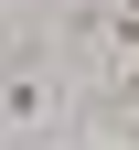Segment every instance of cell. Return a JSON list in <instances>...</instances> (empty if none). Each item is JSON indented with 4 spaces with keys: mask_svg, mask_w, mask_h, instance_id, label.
Listing matches in <instances>:
<instances>
[{
    "mask_svg": "<svg viewBox=\"0 0 139 150\" xmlns=\"http://www.w3.org/2000/svg\"><path fill=\"white\" fill-rule=\"evenodd\" d=\"M0 118H22V129H32V118H43V86H32V75H11V86H0Z\"/></svg>",
    "mask_w": 139,
    "mask_h": 150,
    "instance_id": "obj_1",
    "label": "cell"
},
{
    "mask_svg": "<svg viewBox=\"0 0 139 150\" xmlns=\"http://www.w3.org/2000/svg\"><path fill=\"white\" fill-rule=\"evenodd\" d=\"M118 54H139V0H128V11H118Z\"/></svg>",
    "mask_w": 139,
    "mask_h": 150,
    "instance_id": "obj_2",
    "label": "cell"
},
{
    "mask_svg": "<svg viewBox=\"0 0 139 150\" xmlns=\"http://www.w3.org/2000/svg\"><path fill=\"white\" fill-rule=\"evenodd\" d=\"M118 150H139V97H128V107H118Z\"/></svg>",
    "mask_w": 139,
    "mask_h": 150,
    "instance_id": "obj_3",
    "label": "cell"
}]
</instances>
